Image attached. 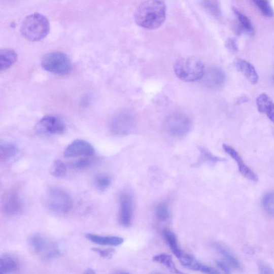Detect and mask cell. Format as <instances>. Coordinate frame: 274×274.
I'll list each match as a JSON object with an SVG mask.
<instances>
[{
	"label": "cell",
	"instance_id": "obj_4",
	"mask_svg": "<svg viewBox=\"0 0 274 274\" xmlns=\"http://www.w3.org/2000/svg\"><path fill=\"white\" fill-rule=\"evenodd\" d=\"M45 203L49 211L54 214L63 215L71 211L73 199L71 194L64 189L53 187L46 193Z\"/></svg>",
	"mask_w": 274,
	"mask_h": 274
},
{
	"label": "cell",
	"instance_id": "obj_14",
	"mask_svg": "<svg viewBox=\"0 0 274 274\" xmlns=\"http://www.w3.org/2000/svg\"><path fill=\"white\" fill-rule=\"evenodd\" d=\"M223 148L225 152L228 154L234 161H236L239 170L244 177L252 181H258L257 175L244 163L241 156L235 150L226 144L223 145Z\"/></svg>",
	"mask_w": 274,
	"mask_h": 274
},
{
	"label": "cell",
	"instance_id": "obj_7",
	"mask_svg": "<svg viewBox=\"0 0 274 274\" xmlns=\"http://www.w3.org/2000/svg\"><path fill=\"white\" fill-rule=\"evenodd\" d=\"M191 122L189 117L181 113L168 116L164 121V128L169 134L180 137L187 134L191 129Z\"/></svg>",
	"mask_w": 274,
	"mask_h": 274
},
{
	"label": "cell",
	"instance_id": "obj_23",
	"mask_svg": "<svg viewBox=\"0 0 274 274\" xmlns=\"http://www.w3.org/2000/svg\"><path fill=\"white\" fill-rule=\"evenodd\" d=\"M16 145L12 143H4L0 146V159L2 161H6L14 157L18 153Z\"/></svg>",
	"mask_w": 274,
	"mask_h": 274
},
{
	"label": "cell",
	"instance_id": "obj_28",
	"mask_svg": "<svg viewBox=\"0 0 274 274\" xmlns=\"http://www.w3.org/2000/svg\"><path fill=\"white\" fill-rule=\"evenodd\" d=\"M67 173L66 165L61 160H56L52 165L50 169L51 175L56 179H62Z\"/></svg>",
	"mask_w": 274,
	"mask_h": 274
},
{
	"label": "cell",
	"instance_id": "obj_12",
	"mask_svg": "<svg viewBox=\"0 0 274 274\" xmlns=\"http://www.w3.org/2000/svg\"><path fill=\"white\" fill-rule=\"evenodd\" d=\"M95 150L93 146L89 142L78 140L68 145L64 152L66 158L79 157V156H92Z\"/></svg>",
	"mask_w": 274,
	"mask_h": 274
},
{
	"label": "cell",
	"instance_id": "obj_1",
	"mask_svg": "<svg viewBox=\"0 0 274 274\" xmlns=\"http://www.w3.org/2000/svg\"><path fill=\"white\" fill-rule=\"evenodd\" d=\"M166 18V6L161 0H146L135 13L136 24L148 30L161 27Z\"/></svg>",
	"mask_w": 274,
	"mask_h": 274
},
{
	"label": "cell",
	"instance_id": "obj_21",
	"mask_svg": "<svg viewBox=\"0 0 274 274\" xmlns=\"http://www.w3.org/2000/svg\"><path fill=\"white\" fill-rule=\"evenodd\" d=\"M232 11L237 18L242 30L250 35H253L254 29L250 19L235 7L232 8Z\"/></svg>",
	"mask_w": 274,
	"mask_h": 274
},
{
	"label": "cell",
	"instance_id": "obj_27",
	"mask_svg": "<svg viewBox=\"0 0 274 274\" xmlns=\"http://www.w3.org/2000/svg\"><path fill=\"white\" fill-rule=\"evenodd\" d=\"M153 260L154 262L162 264V265L167 267L172 272L182 273L179 269L176 268L172 257L168 255V254H158V255L154 256Z\"/></svg>",
	"mask_w": 274,
	"mask_h": 274
},
{
	"label": "cell",
	"instance_id": "obj_35",
	"mask_svg": "<svg viewBox=\"0 0 274 274\" xmlns=\"http://www.w3.org/2000/svg\"><path fill=\"white\" fill-rule=\"evenodd\" d=\"M226 47L232 53H236L238 51L237 43L233 38H229L226 43Z\"/></svg>",
	"mask_w": 274,
	"mask_h": 274
},
{
	"label": "cell",
	"instance_id": "obj_19",
	"mask_svg": "<svg viewBox=\"0 0 274 274\" xmlns=\"http://www.w3.org/2000/svg\"><path fill=\"white\" fill-rule=\"evenodd\" d=\"M20 267L18 260L11 254H4L0 258V273L6 274L17 271Z\"/></svg>",
	"mask_w": 274,
	"mask_h": 274
},
{
	"label": "cell",
	"instance_id": "obj_37",
	"mask_svg": "<svg viewBox=\"0 0 274 274\" xmlns=\"http://www.w3.org/2000/svg\"><path fill=\"white\" fill-rule=\"evenodd\" d=\"M218 266L222 269L224 272L229 273L231 272L230 268L224 263L218 261L217 262Z\"/></svg>",
	"mask_w": 274,
	"mask_h": 274
},
{
	"label": "cell",
	"instance_id": "obj_31",
	"mask_svg": "<svg viewBox=\"0 0 274 274\" xmlns=\"http://www.w3.org/2000/svg\"><path fill=\"white\" fill-rule=\"evenodd\" d=\"M155 215L159 220L161 221H167L170 216L168 206L164 203L158 204L155 209Z\"/></svg>",
	"mask_w": 274,
	"mask_h": 274
},
{
	"label": "cell",
	"instance_id": "obj_25",
	"mask_svg": "<svg viewBox=\"0 0 274 274\" xmlns=\"http://www.w3.org/2000/svg\"><path fill=\"white\" fill-rule=\"evenodd\" d=\"M96 159L92 156H84V158L74 161L70 164L71 167L78 171L85 170L92 167Z\"/></svg>",
	"mask_w": 274,
	"mask_h": 274
},
{
	"label": "cell",
	"instance_id": "obj_13",
	"mask_svg": "<svg viewBox=\"0 0 274 274\" xmlns=\"http://www.w3.org/2000/svg\"><path fill=\"white\" fill-rule=\"evenodd\" d=\"M201 82L204 86L215 89L221 87L226 80L224 72L218 67H210L204 70Z\"/></svg>",
	"mask_w": 274,
	"mask_h": 274
},
{
	"label": "cell",
	"instance_id": "obj_38",
	"mask_svg": "<svg viewBox=\"0 0 274 274\" xmlns=\"http://www.w3.org/2000/svg\"><path fill=\"white\" fill-rule=\"evenodd\" d=\"M84 273L87 274H94L95 273V272L92 268H88L87 269L85 270Z\"/></svg>",
	"mask_w": 274,
	"mask_h": 274
},
{
	"label": "cell",
	"instance_id": "obj_8",
	"mask_svg": "<svg viewBox=\"0 0 274 274\" xmlns=\"http://www.w3.org/2000/svg\"><path fill=\"white\" fill-rule=\"evenodd\" d=\"M134 122V117L131 113L122 112L113 117L110 124L111 131L116 135L128 134L133 129Z\"/></svg>",
	"mask_w": 274,
	"mask_h": 274
},
{
	"label": "cell",
	"instance_id": "obj_34",
	"mask_svg": "<svg viewBox=\"0 0 274 274\" xmlns=\"http://www.w3.org/2000/svg\"><path fill=\"white\" fill-rule=\"evenodd\" d=\"M92 250L103 258L109 259L113 257L115 250L113 249H101L93 248Z\"/></svg>",
	"mask_w": 274,
	"mask_h": 274
},
{
	"label": "cell",
	"instance_id": "obj_29",
	"mask_svg": "<svg viewBox=\"0 0 274 274\" xmlns=\"http://www.w3.org/2000/svg\"><path fill=\"white\" fill-rule=\"evenodd\" d=\"M254 4L265 17L271 18L274 16V11L269 0H252Z\"/></svg>",
	"mask_w": 274,
	"mask_h": 274
},
{
	"label": "cell",
	"instance_id": "obj_3",
	"mask_svg": "<svg viewBox=\"0 0 274 274\" xmlns=\"http://www.w3.org/2000/svg\"><path fill=\"white\" fill-rule=\"evenodd\" d=\"M50 30V24L48 19L40 14H33L26 17L21 27L22 36L31 42L43 40Z\"/></svg>",
	"mask_w": 274,
	"mask_h": 274
},
{
	"label": "cell",
	"instance_id": "obj_24",
	"mask_svg": "<svg viewBox=\"0 0 274 274\" xmlns=\"http://www.w3.org/2000/svg\"><path fill=\"white\" fill-rule=\"evenodd\" d=\"M213 246L214 248L216 249L233 267L241 269V265L239 262L232 255L228 249L219 243H214Z\"/></svg>",
	"mask_w": 274,
	"mask_h": 274
},
{
	"label": "cell",
	"instance_id": "obj_6",
	"mask_svg": "<svg viewBox=\"0 0 274 274\" xmlns=\"http://www.w3.org/2000/svg\"><path fill=\"white\" fill-rule=\"evenodd\" d=\"M42 65L48 72L59 75H66L72 71V64L66 54L61 52H52L44 56Z\"/></svg>",
	"mask_w": 274,
	"mask_h": 274
},
{
	"label": "cell",
	"instance_id": "obj_17",
	"mask_svg": "<svg viewBox=\"0 0 274 274\" xmlns=\"http://www.w3.org/2000/svg\"><path fill=\"white\" fill-rule=\"evenodd\" d=\"M256 104L258 111L266 115L274 123V103L270 97L265 93L261 94L257 97Z\"/></svg>",
	"mask_w": 274,
	"mask_h": 274
},
{
	"label": "cell",
	"instance_id": "obj_10",
	"mask_svg": "<svg viewBox=\"0 0 274 274\" xmlns=\"http://www.w3.org/2000/svg\"><path fill=\"white\" fill-rule=\"evenodd\" d=\"M37 128L39 132L50 134H61L66 130L64 122L53 116L43 117L38 122Z\"/></svg>",
	"mask_w": 274,
	"mask_h": 274
},
{
	"label": "cell",
	"instance_id": "obj_5",
	"mask_svg": "<svg viewBox=\"0 0 274 274\" xmlns=\"http://www.w3.org/2000/svg\"><path fill=\"white\" fill-rule=\"evenodd\" d=\"M175 74L180 79L186 82L200 80L204 72L202 62L196 58H181L174 66Z\"/></svg>",
	"mask_w": 274,
	"mask_h": 274
},
{
	"label": "cell",
	"instance_id": "obj_32",
	"mask_svg": "<svg viewBox=\"0 0 274 274\" xmlns=\"http://www.w3.org/2000/svg\"><path fill=\"white\" fill-rule=\"evenodd\" d=\"M262 204L266 212L274 217V192L267 194L263 197Z\"/></svg>",
	"mask_w": 274,
	"mask_h": 274
},
{
	"label": "cell",
	"instance_id": "obj_11",
	"mask_svg": "<svg viewBox=\"0 0 274 274\" xmlns=\"http://www.w3.org/2000/svg\"><path fill=\"white\" fill-rule=\"evenodd\" d=\"M133 201L132 195L123 192L120 196L119 222L122 226L128 227L132 222Z\"/></svg>",
	"mask_w": 274,
	"mask_h": 274
},
{
	"label": "cell",
	"instance_id": "obj_2",
	"mask_svg": "<svg viewBox=\"0 0 274 274\" xmlns=\"http://www.w3.org/2000/svg\"><path fill=\"white\" fill-rule=\"evenodd\" d=\"M27 245L30 252L41 259L50 261L61 256L62 251L57 243L41 233L28 237Z\"/></svg>",
	"mask_w": 274,
	"mask_h": 274
},
{
	"label": "cell",
	"instance_id": "obj_20",
	"mask_svg": "<svg viewBox=\"0 0 274 274\" xmlns=\"http://www.w3.org/2000/svg\"><path fill=\"white\" fill-rule=\"evenodd\" d=\"M17 55L12 49H4L0 52V71L5 72L16 61Z\"/></svg>",
	"mask_w": 274,
	"mask_h": 274
},
{
	"label": "cell",
	"instance_id": "obj_36",
	"mask_svg": "<svg viewBox=\"0 0 274 274\" xmlns=\"http://www.w3.org/2000/svg\"><path fill=\"white\" fill-rule=\"evenodd\" d=\"M258 265L261 273H274L273 269L265 262L260 261L258 262Z\"/></svg>",
	"mask_w": 274,
	"mask_h": 274
},
{
	"label": "cell",
	"instance_id": "obj_22",
	"mask_svg": "<svg viewBox=\"0 0 274 274\" xmlns=\"http://www.w3.org/2000/svg\"><path fill=\"white\" fill-rule=\"evenodd\" d=\"M163 236L174 255L179 259L183 252L179 247L178 238L175 233L169 230H165L163 232Z\"/></svg>",
	"mask_w": 274,
	"mask_h": 274
},
{
	"label": "cell",
	"instance_id": "obj_26",
	"mask_svg": "<svg viewBox=\"0 0 274 274\" xmlns=\"http://www.w3.org/2000/svg\"><path fill=\"white\" fill-rule=\"evenodd\" d=\"M95 187L100 191L109 189L112 184V179L109 175L105 173L97 174L94 178Z\"/></svg>",
	"mask_w": 274,
	"mask_h": 274
},
{
	"label": "cell",
	"instance_id": "obj_9",
	"mask_svg": "<svg viewBox=\"0 0 274 274\" xmlns=\"http://www.w3.org/2000/svg\"><path fill=\"white\" fill-rule=\"evenodd\" d=\"M23 203L20 195L15 189H9L3 195L2 210L7 216H14L20 212Z\"/></svg>",
	"mask_w": 274,
	"mask_h": 274
},
{
	"label": "cell",
	"instance_id": "obj_18",
	"mask_svg": "<svg viewBox=\"0 0 274 274\" xmlns=\"http://www.w3.org/2000/svg\"><path fill=\"white\" fill-rule=\"evenodd\" d=\"M86 237L92 243L104 246L117 247L121 246L124 242L123 238L117 236H102L95 234L87 233Z\"/></svg>",
	"mask_w": 274,
	"mask_h": 274
},
{
	"label": "cell",
	"instance_id": "obj_30",
	"mask_svg": "<svg viewBox=\"0 0 274 274\" xmlns=\"http://www.w3.org/2000/svg\"><path fill=\"white\" fill-rule=\"evenodd\" d=\"M203 7L216 17L221 15V9L219 0H202Z\"/></svg>",
	"mask_w": 274,
	"mask_h": 274
},
{
	"label": "cell",
	"instance_id": "obj_33",
	"mask_svg": "<svg viewBox=\"0 0 274 274\" xmlns=\"http://www.w3.org/2000/svg\"><path fill=\"white\" fill-rule=\"evenodd\" d=\"M200 151L201 153V158L204 160L209 161L212 162H217L219 161H223L225 160L223 159L220 158L219 157H217V156L213 155L210 152H209L207 149H200Z\"/></svg>",
	"mask_w": 274,
	"mask_h": 274
},
{
	"label": "cell",
	"instance_id": "obj_15",
	"mask_svg": "<svg viewBox=\"0 0 274 274\" xmlns=\"http://www.w3.org/2000/svg\"><path fill=\"white\" fill-rule=\"evenodd\" d=\"M182 265L185 267L194 271H201L208 273H218L217 270L203 265L189 254L183 253L179 258Z\"/></svg>",
	"mask_w": 274,
	"mask_h": 274
},
{
	"label": "cell",
	"instance_id": "obj_16",
	"mask_svg": "<svg viewBox=\"0 0 274 274\" xmlns=\"http://www.w3.org/2000/svg\"><path fill=\"white\" fill-rule=\"evenodd\" d=\"M235 66L240 72L252 84L258 82L259 76L255 67L248 61L243 59H237L235 61Z\"/></svg>",
	"mask_w": 274,
	"mask_h": 274
}]
</instances>
